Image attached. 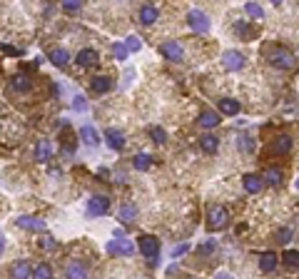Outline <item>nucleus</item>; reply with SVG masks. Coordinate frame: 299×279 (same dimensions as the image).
Returning <instances> with one entry per match:
<instances>
[{"instance_id":"5","label":"nucleus","mask_w":299,"mask_h":279,"mask_svg":"<svg viewBox=\"0 0 299 279\" xmlns=\"http://www.w3.org/2000/svg\"><path fill=\"white\" fill-rule=\"evenodd\" d=\"M110 212V197L105 194H92L87 199V217H105Z\"/></svg>"},{"instance_id":"15","label":"nucleus","mask_w":299,"mask_h":279,"mask_svg":"<svg viewBox=\"0 0 299 279\" xmlns=\"http://www.w3.org/2000/svg\"><path fill=\"white\" fill-rule=\"evenodd\" d=\"M33 277V267L28 259H18L10 264V279H30Z\"/></svg>"},{"instance_id":"40","label":"nucleus","mask_w":299,"mask_h":279,"mask_svg":"<svg viewBox=\"0 0 299 279\" xmlns=\"http://www.w3.org/2000/svg\"><path fill=\"white\" fill-rule=\"evenodd\" d=\"M40 247H43V249H55L58 242H55L53 237H43V239H40Z\"/></svg>"},{"instance_id":"29","label":"nucleus","mask_w":299,"mask_h":279,"mask_svg":"<svg viewBox=\"0 0 299 279\" xmlns=\"http://www.w3.org/2000/svg\"><path fill=\"white\" fill-rule=\"evenodd\" d=\"M237 147H239L242 155H252V152H254V137L247 135V132H242V135L237 137Z\"/></svg>"},{"instance_id":"7","label":"nucleus","mask_w":299,"mask_h":279,"mask_svg":"<svg viewBox=\"0 0 299 279\" xmlns=\"http://www.w3.org/2000/svg\"><path fill=\"white\" fill-rule=\"evenodd\" d=\"M187 25H190V30H195V33H207V30H210V18H207L202 10H190V13H187Z\"/></svg>"},{"instance_id":"39","label":"nucleus","mask_w":299,"mask_h":279,"mask_svg":"<svg viewBox=\"0 0 299 279\" xmlns=\"http://www.w3.org/2000/svg\"><path fill=\"white\" fill-rule=\"evenodd\" d=\"M63 10H65V13H80V10H82V3H75V0H73V3H63Z\"/></svg>"},{"instance_id":"1","label":"nucleus","mask_w":299,"mask_h":279,"mask_svg":"<svg viewBox=\"0 0 299 279\" xmlns=\"http://www.w3.org/2000/svg\"><path fill=\"white\" fill-rule=\"evenodd\" d=\"M267 63H269L272 68H277V70H292V68L297 65V58H294L292 50H287V48H272V50L267 53Z\"/></svg>"},{"instance_id":"45","label":"nucleus","mask_w":299,"mask_h":279,"mask_svg":"<svg viewBox=\"0 0 299 279\" xmlns=\"http://www.w3.org/2000/svg\"><path fill=\"white\" fill-rule=\"evenodd\" d=\"M5 252V237H3V232H0V254Z\"/></svg>"},{"instance_id":"37","label":"nucleus","mask_w":299,"mask_h":279,"mask_svg":"<svg viewBox=\"0 0 299 279\" xmlns=\"http://www.w3.org/2000/svg\"><path fill=\"white\" fill-rule=\"evenodd\" d=\"M125 48H127V53H137V50H142V43H140V38L130 35V38L125 40Z\"/></svg>"},{"instance_id":"30","label":"nucleus","mask_w":299,"mask_h":279,"mask_svg":"<svg viewBox=\"0 0 299 279\" xmlns=\"http://www.w3.org/2000/svg\"><path fill=\"white\" fill-rule=\"evenodd\" d=\"M33 279H53V267L48 262H40L33 267Z\"/></svg>"},{"instance_id":"4","label":"nucleus","mask_w":299,"mask_h":279,"mask_svg":"<svg viewBox=\"0 0 299 279\" xmlns=\"http://www.w3.org/2000/svg\"><path fill=\"white\" fill-rule=\"evenodd\" d=\"M105 249H107V254H112V257H130V254L135 252V244H132L127 237H117V239H110V242L105 244Z\"/></svg>"},{"instance_id":"26","label":"nucleus","mask_w":299,"mask_h":279,"mask_svg":"<svg viewBox=\"0 0 299 279\" xmlns=\"http://www.w3.org/2000/svg\"><path fill=\"white\" fill-rule=\"evenodd\" d=\"M157 15H160V13H157V8H155V5H142V8H140V13H137V18H140V23H142V25H152V23L157 20Z\"/></svg>"},{"instance_id":"43","label":"nucleus","mask_w":299,"mask_h":279,"mask_svg":"<svg viewBox=\"0 0 299 279\" xmlns=\"http://www.w3.org/2000/svg\"><path fill=\"white\" fill-rule=\"evenodd\" d=\"M3 53H5V55H20V50L13 48V45H3Z\"/></svg>"},{"instance_id":"19","label":"nucleus","mask_w":299,"mask_h":279,"mask_svg":"<svg viewBox=\"0 0 299 279\" xmlns=\"http://www.w3.org/2000/svg\"><path fill=\"white\" fill-rule=\"evenodd\" d=\"M30 88H33L30 75H25V73H15V75L10 78V90H15V93H28Z\"/></svg>"},{"instance_id":"3","label":"nucleus","mask_w":299,"mask_h":279,"mask_svg":"<svg viewBox=\"0 0 299 279\" xmlns=\"http://www.w3.org/2000/svg\"><path fill=\"white\" fill-rule=\"evenodd\" d=\"M227 222H229V212H227V207L215 204V207L207 209V232H220V229L227 227Z\"/></svg>"},{"instance_id":"12","label":"nucleus","mask_w":299,"mask_h":279,"mask_svg":"<svg viewBox=\"0 0 299 279\" xmlns=\"http://www.w3.org/2000/svg\"><path fill=\"white\" fill-rule=\"evenodd\" d=\"M242 187H244V192H249V194H259V192L264 189V180H262V175H257V172H247V175L242 177Z\"/></svg>"},{"instance_id":"20","label":"nucleus","mask_w":299,"mask_h":279,"mask_svg":"<svg viewBox=\"0 0 299 279\" xmlns=\"http://www.w3.org/2000/svg\"><path fill=\"white\" fill-rule=\"evenodd\" d=\"M200 150L207 152V155H215V152L220 150V137L212 135V132H205V135L200 137Z\"/></svg>"},{"instance_id":"44","label":"nucleus","mask_w":299,"mask_h":279,"mask_svg":"<svg viewBox=\"0 0 299 279\" xmlns=\"http://www.w3.org/2000/svg\"><path fill=\"white\" fill-rule=\"evenodd\" d=\"M215 279H234V277H232L229 272H217V274H215Z\"/></svg>"},{"instance_id":"36","label":"nucleus","mask_w":299,"mask_h":279,"mask_svg":"<svg viewBox=\"0 0 299 279\" xmlns=\"http://www.w3.org/2000/svg\"><path fill=\"white\" fill-rule=\"evenodd\" d=\"M150 135H152V140L157 142V145H165L167 142V132L160 127V125H155V127H150Z\"/></svg>"},{"instance_id":"22","label":"nucleus","mask_w":299,"mask_h":279,"mask_svg":"<svg viewBox=\"0 0 299 279\" xmlns=\"http://www.w3.org/2000/svg\"><path fill=\"white\" fill-rule=\"evenodd\" d=\"M48 58H50V63H53L55 68H65V65L70 63V53H68L65 48H50Z\"/></svg>"},{"instance_id":"9","label":"nucleus","mask_w":299,"mask_h":279,"mask_svg":"<svg viewBox=\"0 0 299 279\" xmlns=\"http://www.w3.org/2000/svg\"><path fill=\"white\" fill-rule=\"evenodd\" d=\"M87 274H90V269L80 259H73L65 264V279H87Z\"/></svg>"},{"instance_id":"35","label":"nucleus","mask_w":299,"mask_h":279,"mask_svg":"<svg viewBox=\"0 0 299 279\" xmlns=\"http://www.w3.org/2000/svg\"><path fill=\"white\" fill-rule=\"evenodd\" d=\"M110 50H112V55H115V60H127V48H125V43H112L110 45Z\"/></svg>"},{"instance_id":"34","label":"nucleus","mask_w":299,"mask_h":279,"mask_svg":"<svg viewBox=\"0 0 299 279\" xmlns=\"http://www.w3.org/2000/svg\"><path fill=\"white\" fill-rule=\"evenodd\" d=\"M292 237H294V229H292V227H279V229L274 232V239H277L279 244H289Z\"/></svg>"},{"instance_id":"31","label":"nucleus","mask_w":299,"mask_h":279,"mask_svg":"<svg viewBox=\"0 0 299 279\" xmlns=\"http://www.w3.org/2000/svg\"><path fill=\"white\" fill-rule=\"evenodd\" d=\"M282 262H284L287 269H299V252L297 249H287L282 254Z\"/></svg>"},{"instance_id":"25","label":"nucleus","mask_w":299,"mask_h":279,"mask_svg":"<svg viewBox=\"0 0 299 279\" xmlns=\"http://www.w3.org/2000/svg\"><path fill=\"white\" fill-rule=\"evenodd\" d=\"M262 180H264V185H269V187H282V182H284V172H282L279 167H269V170L262 175Z\"/></svg>"},{"instance_id":"42","label":"nucleus","mask_w":299,"mask_h":279,"mask_svg":"<svg viewBox=\"0 0 299 279\" xmlns=\"http://www.w3.org/2000/svg\"><path fill=\"white\" fill-rule=\"evenodd\" d=\"M212 249H215V239H207V242H202V247H200L202 254H207V252H212Z\"/></svg>"},{"instance_id":"14","label":"nucleus","mask_w":299,"mask_h":279,"mask_svg":"<svg viewBox=\"0 0 299 279\" xmlns=\"http://www.w3.org/2000/svg\"><path fill=\"white\" fill-rule=\"evenodd\" d=\"M112 78L110 75H95L92 80H90V93H95V95H105V93H110L112 90Z\"/></svg>"},{"instance_id":"6","label":"nucleus","mask_w":299,"mask_h":279,"mask_svg":"<svg viewBox=\"0 0 299 279\" xmlns=\"http://www.w3.org/2000/svg\"><path fill=\"white\" fill-rule=\"evenodd\" d=\"M160 55H162L165 60H170V63H182L185 48H182V43H177V40H167V43L160 45Z\"/></svg>"},{"instance_id":"46","label":"nucleus","mask_w":299,"mask_h":279,"mask_svg":"<svg viewBox=\"0 0 299 279\" xmlns=\"http://www.w3.org/2000/svg\"><path fill=\"white\" fill-rule=\"evenodd\" d=\"M297 189H299V177H297Z\"/></svg>"},{"instance_id":"21","label":"nucleus","mask_w":299,"mask_h":279,"mask_svg":"<svg viewBox=\"0 0 299 279\" xmlns=\"http://www.w3.org/2000/svg\"><path fill=\"white\" fill-rule=\"evenodd\" d=\"M117 219H120L122 224H132V222L137 219V204H132V202H125V204L117 209Z\"/></svg>"},{"instance_id":"16","label":"nucleus","mask_w":299,"mask_h":279,"mask_svg":"<svg viewBox=\"0 0 299 279\" xmlns=\"http://www.w3.org/2000/svg\"><path fill=\"white\" fill-rule=\"evenodd\" d=\"M97 60H100V55H97V50H92V48H82V50L77 53V58H75L77 68H92V65H97Z\"/></svg>"},{"instance_id":"18","label":"nucleus","mask_w":299,"mask_h":279,"mask_svg":"<svg viewBox=\"0 0 299 279\" xmlns=\"http://www.w3.org/2000/svg\"><path fill=\"white\" fill-rule=\"evenodd\" d=\"M220 122H222V117H220L217 110H205V112H200V117H197V125L205 127V130H212V127H217Z\"/></svg>"},{"instance_id":"8","label":"nucleus","mask_w":299,"mask_h":279,"mask_svg":"<svg viewBox=\"0 0 299 279\" xmlns=\"http://www.w3.org/2000/svg\"><path fill=\"white\" fill-rule=\"evenodd\" d=\"M15 224H18L20 229H28V232H45V229H48V222H45V219H40V217H30V214L18 217Z\"/></svg>"},{"instance_id":"32","label":"nucleus","mask_w":299,"mask_h":279,"mask_svg":"<svg viewBox=\"0 0 299 279\" xmlns=\"http://www.w3.org/2000/svg\"><path fill=\"white\" fill-rule=\"evenodd\" d=\"M234 33H237L239 40H252V38H254V30L249 28V23H242V20L234 23Z\"/></svg>"},{"instance_id":"13","label":"nucleus","mask_w":299,"mask_h":279,"mask_svg":"<svg viewBox=\"0 0 299 279\" xmlns=\"http://www.w3.org/2000/svg\"><path fill=\"white\" fill-rule=\"evenodd\" d=\"M105 142H107L110 150L122 152V150H125V135H122V130H117V127H107V132H105Z\"/></svg>"},{"instance_id":"27","label":"nucleus","mask_w":299,"mask_h":279,"mask_svg":"<svg viewBox=\"0 0 299 279\" xmlns=\"http://www.w3.org/2000/svg\"><path fill=\"white\" fill-rule=\"evenodd\" d=\"M277 262H279V259H277L274 252H262V254H259V269H262V272H274V269H277Z\"/></svg>"},{"instance_id":"38","label":"nucleus","mask_w":299,"mask_h":279,"mask_svg":"<svg viewBox=\"0 0 299 279\" xmlns=\"http://www.w3.org/2000/svg\"><path fill=\"white\" fill-rule=\"evenodd\" d=\"M73 110H75V112H85V110H87V100H85L82 95H75V97H73Z\"/></svg>"},{"instance_id":"17","label":"nucleus","mask_w":299,"mask_h":279,"mask_svg":"<svg viewBox=\"0 0 299 279\" xmlns=\"http://www.w3.org/2000/svg\"><path fill=\"white\" fill-rule=\"evenodd\" d=\"M289 150H292V137L289 135H277L272 140V145H269L272 155H289Z\"/></svg>"},{"instance_id":"24","label":"nucleus","mask_w":299,"mask_h":279,"mask_svg":"<svg viewBox=\"0 0 299 279\" xmlns=\"http://www.w3.org/2000/svg\"><path fill=\"white\" fill-rule=\"evenodd\" d=\"M80 137H82V142L90 145V147H97V145H100V132H97L92 125H82V127H80Z\"/></svg>"},{"instance_id":"33","label":"nucleus","mask_w":299,"mask_h":279,"mask_svg":"<svg viewBox=\"0 0 299 279\" xmlns=\"http://www.w3.org/2000/svg\"><path fill=\"white\" fill-rule=\"evenodd\" d=\"M244 13L252 18V20H262L264 18V8L259 3H244Z\"/></svg>"},{"instance_id":"28","label":"nucleus","mask_w":299,"mask_h":279,"mask_svg":"<svg viewBox=\"0 0 299 279\" xmlns=\"http://www.w3.org/2000/svg\"><path fill=\"white\" fill-rule=\"evenodd\" d=\"M132 167L140 170V172H147L150 167H152V157H150L147 152H137V155L132 157Z\"/></svg>"},{"instance_id":"23","label":"nucleus","mask_w":299,"mask_h":279,"mask_svg":"<svg viewBox=\"0 0 299 279\" xmlns=\"http://www.w3.org/2000/svg\"><path fill=\"white\" fill-rule=\"evenodd\" d=\"M239 110H242V105H239L234 97H222V100H220V115L234 117V115H239Z\"/></svg>"},{"instance_id":"11","label":"nucleus","mask_w":299,"mask_h":279,"mask_svg":"<svg viewBox=\"0 0 299 279\" xmlns=\"http://www.w3.org/2000/svg\"><path fill=\"white\" fill-rule=\"evenodd\" d=\"M33 155H35V160H38V162H50V160L55 157V147H53V142H50V140H38V142H35Z\"/></svg>"},{"instance_id":"2","label":"nucleus","mask_w":299,"mask_h":279,"mask_svg":"<svg viewBox=\"0 0 299 279\" xmlns=\"http://www.w3.org/2000/svg\"><path fill=\"white\" fill-rule=\"evenodd\" d=\"M140 252H142V257L147 259V264L150 267H155L157 262H160V239L157 237H152V234H145V237H140Z\"/></svg>"},{"instance_id":"10","label":"nucleus","mask_w":299,"mask_h":279,"mask_svg":"<svg viewBox=\"0 0 299 279\" xmlns=\"http://www.w3.org/2000/svg\"><path fill=\"white\" fill-rule=\"evenodd\" d=\"M222 65H224L229 73H237V70L244 68V55H242L239 50H227V53L222 55Z\"/></svg>"},{"instance_id":"41","label":"nucleus","mask_w":299,"mask_h":279,"mask_svg":"<svg viewBox=\"0 0 299 279\" xmlns=\"http://www.w3.org/2000/svg\"><path fill=\"white\" fill-rule=\"evenodd\" d=\"M190 252V244H180V247H175L172 249V254L170 257H182V254H187Z\"/></svg>"}]
</instances>
